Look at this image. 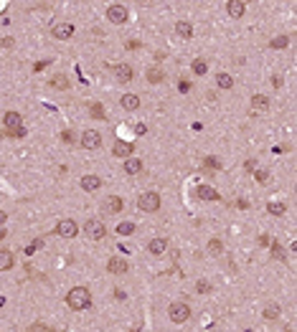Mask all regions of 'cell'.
I'll use <instances>...</instances> for the list:
<instances>
[{
  "instance_id": "52a82bcc",
  "label": "cell",
  "mask_w": 297,
  "mask_h": 332,
  "mask_svg": "<svg viewBox=\"0 0 297 332\" xmlns=\"http://www.w3.org/2000/svg\"><path fill=\"white\" fill-rule=\"evenodd\" d=\"M107 18H110V23H124V20H127V8L115 3V5L107 8Z\"/></svg>"
},
{
  "instance_id": "ba28073f",
  "label": "cell",
  "mask_w": 297,
  "mask_h": 332,
  "mask_svg": "<svg viewBox=\"0 0 297 332\" xmlns=\"http://www.w3.org/2000/svg\"><path fill=\"white\" fill-rule=\"evenodd\" d=\"M51 33H54V38H59V41H66V38L74 36V26H71V23H56V26L51 28Z\"/></svg>"
},
{
  "instance_id": "83f0119b",
  "label": "cell",
  "mask_w": 297,
  "mask_h": 332,
  "mask_svg": "<svg viewBox=\"0 0 297 332\" xmlns=\"http://www.w3.org/2000/svg\"><path fill=\"white\" fill-rule=\"evenodd\" d=\"M190 69H193V71H196L198 76H203V74L208 71V66H206V61H201V58H196L193 63H190Z\"/></svg>"
},
{
  "instance_id": "74e56055",
  "label": "cell",
  "mask_w": 297,
  "mask_h": 332,
  "mask_svg": "<svg viewBox=\"0 0 297 332\" xmlns=\"http://www.w3.org/2000/svg\"><path fill=\"white\" fill-rule=\"evenodd\" d=\"M127 49H130V51H135V49H140V41H127Z\"/></svg>"
},
{
  "instance_id": "44dd1931",
  "label": "cell",
  "mask_w": 297,
  "mask_h": 332,
  "mask_svg": "<svg viewBox=\"0 0 297 332\" xmlns=\"http://www.w3.org/2000/svg\"><path fill=\"white\" fill-rule=\"evenodd\" d=\"M140 170H142V163L137 158H127V163H124V172L127 175H137Z\"/></svg>"
},
{
  "instance_id": "30bf717a",
  "label": "cell",
  "mask_w": 297,
  "mask_h": 332,
  "mask_svg": "<svg viewBox=\"0 0 297 332\" xmlns=\"http://www.w3.org/2000/svg\"><path fill=\"white\" fill-rule=\"evenodd\" d=\"M127 269H130V267H127V261L119 259V256H112V259L107 261V272H110V274H124Z\"/></svg>"
},
{
  "instance_id": "277c9868",
  "label": "cell",
  "mask_w": 297,
  "mask_h": 332,
  "mask_svg": "<svg viewBox=\"0 0 297 332\" xmlns=\"http://www.w3.org/2000/svg\"><path fill=\"white\" fill-rule=\"evenodd\" d=\"M84 233H87L92 241H99V238H104V233H107V228H104V223H102V221H97V218H89L87 223H84Z\"/></svg>"
},
{
  "instance_id": "f35d334b",
  "label": "cell",
  "mask_w": 297,
  "mask_h": 332,
  "mask_svg": "<svg viewBox=\"0 0 297 332\" xmlns=\"http://www.w3.org/2000/svg\"><path fill=\"white\" fill-rule=\"evenodd\" d=\"M188 89H190V84H188V81H180V92H183V94H185V92H188Z\"/></svg>"
},
{
  "instance_id": "5bb4252c",
  "label": "cell",
  "mask_w": 297,
  "mask_h": 332,
  "mask_svg": "<svg viewBox=\"0 0 297 332\" xmlns=\"http://www.w3.org/2000/svg\"><path fill=\"white\" fill-rule=\"evenodd\" d=\"M226 8H229V15L231 18H241L244 10H246V3H244V0H229Z\"/></svg>"
},
{
  "instance_id": "4316f807",
  "label": "cell",
  "mask_w": 297,
  "mask_h": 332,
  "mask_svg": "<svg viewBox=\"0 0 297 332\" xmlns=\"http://www.w3.org/2000/svg\"><path fill=\"white\" fill-rule=\"evenodd\" d=\"M135 231H137L135 223H119V226H117V233H119V236H132Z\"/></svg>"
},
{
  "instance_id": "9c48e42d",
  "label": "cell",
  "mask_w": 297,
  "mask_h": 332,
  "mask_svg": "<svg viewBox=\"0 0 297 332\" xmlns=\"http://www.w3.org/2000/svg\"><path fill=\"white\" fill-rule=\"evenodd\" d=\"M132 150L135 147L130 142H122V140H115V145H112V155H115V158H130Z\"/></svg>"
},
{
  "instance_id": "1f68e13d",
  "label": "cell",
  "mask_w": 297,
  "mask_h": 332,
  "mask_svg": "<svg viewBox=\"0 0 297 332\" xmlns=\"http://www.w3.org/2000/svg\"><path fill=\"white\" fill-rule=\"evenodd\" d=\"M272 256L274 259H285V249H282L280 241H272Z\"/></svg>"
},
{
  "instance_id": "603a6c76",
  "label": "cell",
  "mask_w": 297,
  "mask_h": 332,
  "mask_svg": "<svg viewBox=\"0 0 297 332\" xmlns=\"http://www.w3.org/2000/svg\"><path fill=\"white\" fill-rule=\"evenodd\" d=\"M51 86H54V89H59V92H63V89H69V79L66 76H63V74H56L51 81H49Z\"/></svg>"
},
{
  "instance_id": "8992f818",
  "label": "cell",
  "mask_w": 297,
  "mask_h": 332,
  "mask_svg": "<svg viewBox=\"0 0 297 332\" xmlns=\"http://www.w3.org/2000/svg\"><path fill=\"white\" fill-rule=\"evenodd\" d=\"M99 145H102V135H99L97 129H87L81 135V147L84 150H97Z\"/></svg>"
},
{
  "instance_id": "7c38bea8",
  "label": "cell",
  "mask_w": 297,
  "mask_h": 332,
  "mask_svg": "<svg viewBox=\"0 0 297 332\" xmlns=\"http://www.w3.org/2000/svg\"><path fill=\"white\" fill-rule=\"evenodd\" d=\"M3 119H5V127L13 129V132H15V129H23V117H20L18 112H5Z\"/></svg>"
},
{
  "instance_id": "484cf974",
  "label": "cell",
  "mask_w": 297,
  "mask_h": 332,
  "mask_svg": "<svg viewBox=\"0 0 297 332\" xmlns=\"http://www.w3.org/2000/svg\"><path fill=\"white\" fill-rule=\"evenodd\" d=\"M89 114H92L94 119H104V117H107V112H104L102 104H89Z\"/></svg>"
},
{
  "instance_id": "6da1fadb",
  "label": "cell",
  "mask_w": 297,
  "mask_h": 332,
  "mask_svg": "<svg viewBox=\"0 0 297 332\" xmlns=\"http://www.w3.org/2000/svg\"><path fill=\"white\" fill-rule=\"evenodd\" d=\"M66 304L71 309H76V312H81V309H89L92 307V292L87 289V286H74V289L66 294Z\"/></svg>"
},
{
  "instance_id": "ffe728a7",
  "label": "cell",
  "mask_w": 297,
  "mask_h": 332,
  "mask_svg": "<svg viewBox=\"0 0 297 332\" xmlns=\"http://www.w3.org/2000/svg\"><path fill=\"white\" fill-rule=\"evenodd\" d=\"M122 109H127V112H135V109H140V97H137V94H124V97H122Z\"/></svg>"
},
{
  "instance_id": "4dcf8cb0",
  "label": "cell",
  "mask_w": 297,
  "mask_h": 332,
  "mask_svg": "<svg viewBox=\"0 0 297 332\" xmlns=\"http://www.w3.org/2000/svg\"><path fill=\"white\" fill-rule=\"evenodd\" d=\"M287 43H290V38H287V36H277V38H272L269 46H272V49H285Z\"/></svg>"
},
{
  "instance_id": "9a60e30c",
  "label": "cell",
  "mask_w": 297,
  "mask_h": 332,
  "mask_svg": "<svg viewBox=\"0 0 297 332\" xmlns=\"http://www.w3.org/2000/svg\"><path fill=\"white\" fill-rule=\"evenodd\" d=\"M196 195L201 198V201H219V190H214L211 185H198Z\"/></svg>"
},
{
  "instance_id": "e0dca14e",
  "label": "cell",
  "mask_w": 297,
  "mask_h": 332,
  "mask_svg": "<svg viewBox=\"0 0 297 332\" xmlns=\"http://www.w3.org/2000/svg\"><path fill=\"white\" fill-rule=\"evenodd\" d=\"M165 249H168V241H165V238H153L150 243H147V251H150L153 256L165 254Z\"/></svg>"
},
{
  "instance_id": "7bdbcfd3",
  "label": "cell",
  "mask_w": 297,
  "mask_h": 332,
  "mask_svg": "<svg viewBox=\"0 0 297 332\" xmlns=\"http://www.w3.org/2000/svg\"><path fill=\"white\" fill-rule=\"evenodd\" d=\"M246 332H249V330H246Z\"/></svg>"
},
{
  "instance_id": "d6986e66",
  "label": "cell",
  "mask_w": 297,
  "mask_h": 332,
  "mask_svg": "<svg viewBox=\"0 0 297 332\" xmlns=\"http://www.w3.org/2000/svg\"><path fill=\"white\" fill-rule=\"evenodd\" d=\"M251 109H254V112H267V109H269V99L264 94H254L251 97Z\"/></svg>"
},
{
  "instance_id": "ab89813d",
  "label": "cell",
  "mask_w": 297,
  "mask_h": 332,
  "mask_svg": "<svg viewBox=\"0 0 297 332\" xmlns=\"http://www.w3.org/2000/svg\"><path fill=\"white\" fill-rule=\"evenodd\" d=\"M135 132H137V135H145V132H147V127H145V124H137V129H135Z\"/></svg>"
},
{
  "instance_id": "60d3db41",
  "label": "cell",
  "mask_w": 297,
  "mask_h": 332,
  "mask_svg": "<svg viewBox=\"0 0 297 332\" xmlns=\"http://www.w3.org/2000/svg\"><path fill=\"white\" fill-rule=\"evenodd\" d=\"M5 218H8V216H5V211H0V226L5 223Z\"/></svg>"
},
{
  "instance_id": "836d02e7",
  "label": "cell",
  "mask_w": 297,
  "mask_h": 332,
  "mask_svg": "<svg viewBox=\"0 0 297 332\" xmlns=\"http://www.w3.org/2000/svg\"><path fill=\"white\" fill-rule=\"evenodd\" d=\"M269 213L272 216H282L285 213V206L282 203H269Z\"/></svg>"
},
{
  "instance_id": "f1b7e54d",
  "label": "cell",
  "mask_w": 297,
  "mask_h": 332,
  "mask_svg": "<svg viewBox=\"0 0 297 332\" xmlns=\"http://www.w3.org/2000/svg\"><path fill=\"white\" fill-rule=\"evenodd\" d=\"M208 251H211V254H216V256H219V254L224 251V243H221L219 238H211V241H208Z\"/></svg>"
},
{
  "instance_id": "8fae6325",
  "label": "cell",
  "mask_w": 297,
  "mask_h": 332,
  "mask_svg": "<svg viewBox=\"0 0 297 332\" xmlns=\"http://www.w3.org/2000/svg\"><path fill=\"white\" fill-rule=\"evenodd\" d=\"M99 188H102V178H97V175H84V178H81V190L94 193Z\"/></svg>"
},
{
  "instance_id": "7a4b0ae2",
  "label": "cell",
  "mask_w": 297,
  "mask_h": 332,
  "mask_svg": "<svg viewBox=\"0 0 297 332\" xmlns=\"http://www.w3.org/2000/svg\"><path fill=\"white\" fill-rule=\"evenodd\" d=\"M137 206H140V211H145V213H155V211L160 208V195H158L155 190H147V193H142V195L137 198Z\"/></svg>"
},
{
  "instance_id": "cb8c5ba5",
  "label": "cell",
  "mask_w": 297,
  "mask_h": 332,
  "mask_svg": "<svg viewBox=\"0 0 297 332\" xmlns=\"http://www.w3.org/2000/svg\"><path fill=\"white\" fill-rule=\"evenodd\" d=\"M216 84L221 86V89H231V86H234V79H231V74H219Z\"/></svg>"
},
{
  "instance_id": "8d00e7d4",
  "label": "cell",
  "mask_w": 297,
  "mask_h": 332,
  "mask_svg": "<svg viewBox=\"0 0 297 332\" xmlns=\"http://www.w3.org/2000/svg\"><path fill=\"white\" fill-rule=\"evenodd\" d=\"M49 63H51V61H38V63L33 66V69H36V71H44V69H46V66H49Z\"/></svg>"
},
{
  "instance_id": "7402d4cb",
  "label": "cell",
  "mask_w": 297,
  "mask_h": 332,
  "mask_svg": "<svg viewBox=\"0 0 297 332\" xmlns=\"http://www.w3.org/2000/svg\"><path fill=\"white\" fill-rule=\"evenodd\" d=\"M176 33L183 36V38H190V36H193V26L185 23V20H178V23H176Z\"/></svg>"
},
{
  "instance_id": "f546056e",
  "label": "cell",
  "mask_w": 297,
  "mask_h": 332,
  "mask_svg": "<svg viewBox=\"0 0 297 332\" xmlns=\"http://www.w3.org/2000/svg\"><path fill=\"white\" fill-rule=\"evenodd\" d=\"M26 332H56V330L49 327V325H44V322H36V325H31Z\"/></svg>"
},
{
  "instance_id": "3957f363",
  "label": "cell",
  "mask_w": 297,
  "mask_h": 332,
  "mask_svg": "<svg viewBox=\"0 0 297 332\" xmlns=\"http://www.w3.org/2000/svg\"><path fill=\"white\" fill-rule=\"evenodd\" d=\"M168 315H171V320L176 325H183L188 317H190V307L185 302H173L171 307H168Z\"/></svg>"
},
{
  "instance_id": "d590c367",
  "label": "cell",
  "mask_w": 297,
  "mask_h": 332,
  "mask_svg": "<svg viewBox=\"0 0 297 332\" xmlns=\"http://www.w3.org/2000/svg\"><path fill=\"white\" fill-rule=\"evenodd\" d=\"M196 289H198L201 294H206V292H211V284H208V281H198V284H196Z\"/></svg>"
},
{
  "instance_id": "d4e9b609",
  "label": "cell",
  "mask_w": 297,
  "mask_h": 332,
  "mask_svg": "<svg viewBox=\"0 0 297 332\" xmlns=\"http://www.w3.org/2000/svg\"><path fill=\"white\" fill-rule=\"evenodd\" d=\"M163 79H165V74L160 69H147V81L150 84H160Z\"/></svg>"
},
{
  "instance_id": "b9f144b4",
  "label": "cell",
  "mask_w": 297,
  "mask_h": 332,
  "mask_svg": "<svg viewBox=\"0 0 297 332\" xmlns=\"http://www.w3.org/2000/svg\"><path fill=\"white\" fill-rule=\"evenodd\" d=\"M0 238H5V231L3 228H0Z\"/></svg>"
},
{
  "instance_id": "d6a6232c",
  "label": "cell",
  "mask_w": 297,
  "mask_h": 332,
  "mask_svg": "<svg viewBox=\"0 0 297 332\" xmlns=\"http://www.w3.org/2000/svg\"><path fill=\"white\" fill-rule=\"evenodd\" d=\"M203 165H206V167H211V170H219V167H221L219 158H211V155H208V158L203 160Z\"/></svg>"
},
{
  "instance_id": "ac0fdd59",
  "label": "cell",
  "mask_w": 297,
  "mask_h": 332,
  "mask_svg": "<svg viewBox=\"0 0 297 332\" xmlns=\"http://www.w3.org/2000/svg\"><path fill=\"white\" fill-rule=\"evenodd\" d=\"M122 198H117V195H110L107 201H104V213H119L122 211Z\"/></svg>"
},
{
  "instance_id": "2e32d148",
  "label": "cell",
  "mask_w": 297,
  "mask_h": 332,
  "mask_svg": "<svg viewBox=\"0 0 297 332\" xmlns=\"http://www.w3.org/2000/svg\"><path fill=\"white\" fill-rule=\"evenodd\" d=\"M13 264H15L13 251H8V249H0V272H8V269H13Z\"/></svg>"
},
{
  "instance_id": "5b68a950",
  "label": "cell",
  "mask_w": 297,
  "mask_h": 332,
  "mask_svg": "<svg viewBox=\"0 0 297 332\" xmlns=\"http://www.w3.org/2000/svg\"><path fill=\"white\" fill-rule=\"evenodd\" d=\"M56 233H59L61 238H74V236L79 233V226H76V221H71V218H63V221H59V226H56Z\"/></svg>"
},
{
  "instance_id": "4fadbf2b",
  "label": "cell",
  "mask_w": 297,
  "mask_h": 332,
  "mask_svg": "<svg viewBox=\"0 0 297 332\" xmlns=\"http://www.w3.org/2000/svg\"><path fill=\"white\" fill-rule=\"evenodd\" d=\"M115 76H117V81L127 84V81L132 79V66H130V63H119V66H115Z\"/></svg>"
},
{
  "instance_id": "e575fe53",
  "label": "cell",
  "mask_w": 297,
  "mask_h": 332,
  "mask_svg": "<svg viewBox=\"0 0 297 332\" xmlns=\"http://www.w3.org/2000/svg\"><path fill=\"white\" fill-rule=\"evenodd\" d=\"M277 315H280V309H277V307H267V312H264V317H267V320H274Z\"/></svg>"
}]
</instances>
